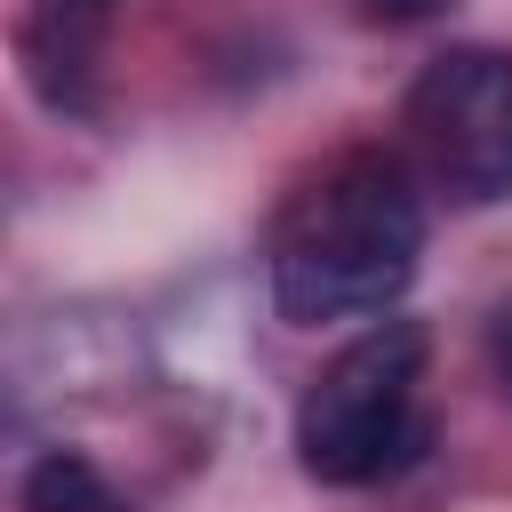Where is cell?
I'll return each instance as SVG.
<instances>
[{
  "label": "cell",
  "mask_w": 512,
  "mask_h": 512,
  "mask_svg": "<svg viewBox=\"0 0 512 512\" xmlns=\"http://www.w3.org/2000/svg\"><path fill=\"white\" fill-rule=\"evenodd\" d=\"M416 256H424V200L408 168L384 152H352L280 216L272 304L296 328L360 320V312L400 304V288L416 280Z\"/></svg>",
  "instance_id": "obj_1"
},
{
  "label": "cell",
  "mask_w": 512,
  "mask_h": 512,
  "mask_svg": "<svg viewBox=\"0 0 512 512\" xmlns=\"http://www.w3.org/2000/svg\"><path fill=\"white\" fill-rule=\"evenodd\" d=\"M488 360H496V376L512 384V304L496 312V328H488Z\"/></svg>",
  "instance_id": "obj_6"
},
{
  "label": "cell",
  "mask_w": 512,
  "mask_h": 512,
  "mask_svg": "<svg viewBox=\"0 0 512 512\" xmlns=\"http://www.w3.org/2000/svg\"><path fill=\"white\" fill-rule=\"evenodd\" d=\"M408 152L448 200H512V48H448L408 88Z\"/></svg>",
  "instance_id": "obj_3"
},
{
  "label": "cell",
  "mask_w": 512,
  "mask_h": 512,
  "mask_svg": "<svg viewBox=\"0 0 512 512\" xmlns=\"http://www.w3.org/2000/svg\"><path fill=\"white\" fill-rule=\"evenodd\" d=\"M448 0H368V16H392V24H416V16H440Z\"/></svg>",
  "instance_id": "obj_5"
},
{
  "label": "cell",
  "mask_w": 512,
  "mask_h": 512,
  "mask_svg": "<svg viewBox=\"0 0 512 512\" xmlns=\"http://www.w3.org/2000/svg\"><path fill=\"white\" fill-rule=\"evenodd\" d=\"M24 512H112V488L96 480L88 456L48 448V456L24 472Z\"/></svg>",
  "instance_id": "obj_4"
},
{
  "label": "cell",
  "mask_w": 512,
  "mask_h": 512,
  "mask_svg": "<svg viewBox=\"0 0 512 512\" xmlns=\"http://www.w3.org/2000/svg\"><path fill=\"white\" fill-rule=\"evenodd\" d=\"M416 384H424V328L416 320H376L296 400V464L320 488L392 480L400 464L424 456Z\"/></svg>",
  "instance_id": "obj_2"
}]
</instances>
